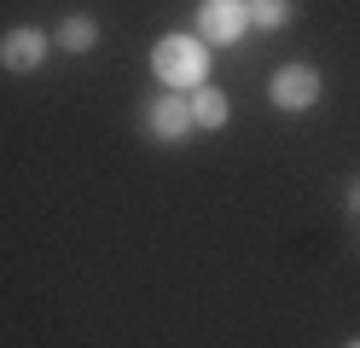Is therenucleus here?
<instances>
[{
    "instance_id": "obj_1",
    "label": "nucleus",
    "mask_w": 360,
    "mask_h": 348,
    "mask_svg": "<svg viewBox=\"0 0 360 348\" xmlns=\"http://www.w3.org/2000/svg\"><path fill=\"white\" fill-rule=\"evenodd\" d=\"M151 64H157V76H163L169 87H198V82H204V46H198V41H186V35L157 41Z\"/></svg>"
},
{
    "instance_id": "obj_2",
    "label": "nucleus",
    "mask_w": 360,
    "mask_h": 348,
    "mask_svg": "<svg viewBox=\"0 0 360 348\" xmlns=\"http://www.w3.org/2000/svg\"><path fill=\"white\" fill-rule=\"evenodd\" d=\"M274 105H279V110H308V105H320V70L285 64L279 76H274Z\"/></svg>"
},
{
    "instance_id": "obj_3",
    "label": "nucleus",
    "mask_w": 360,
    "mask_h": 348,
    "mask_svg": "<svg viewBox=\"0 0 360 348\" xmlns=\"http://www.w3.org/2000/svg\"><path fill=\"white\" fill-rule=\"evenodd\" d=\"M244 23H250V12H244V0H204L198 6V30H204L210 41H238L244 35Z\"/></svg>"
},
{
    "instance_id": "obj_4",
    "label": "nucleus",
    "mask_w": 360,
    "mask_h": 348,
    "mask_svg": "<svg viewBox=\"0 0 360 348\" xmlns=\"http://www.w3.org/2000/svg\"><path fill=\"white\" fill-rule=\"evenodd\" d=\"M41 58H47V35L41 30H6V41H0V64L6 70H18V76H24V70H35Z\"/></svg>"
},
{
    "instance_id": "obj_5",
    "label": "nucleus",
    "mask_w": 360,
    "mask_h": 348,
    "mask_svg": "<svg viewBox=\"0 0 360 348\" xmlns=\"http://www.w3.org/2000/svg\"><path fill=\"white\" fill-rule=\"evenodd\" d=\"M151 134L169 139V146H174V139H186L192 134V105L180 99V93H163V99L151 105Z\"/></svg>"
},
{
    "instance_id": "obj_6",
    "label": "nucleus",
    "mask_w": 360,
    "mask_h": 348,
    "mask_svg": "<svg viewBox=\"0 0 360 348\" xmlns=\"http://www.w3.org/2000/svg\"><path fill=\"white\" fill-rule=\"evenodd\" d=\"M186 105H192V128H227V116H233L227 93H215V87H198Z\"/></svg>"
},
{
    "instance_id": "obj_7",
    "label": "nucleus",
    "mask_w": 360,
    "mask_h": 348,
    "mask_svg": "<svg viewBox=\"0 0 360 348\" xmlns=\"http://www.w3.org/2000/svg\"><path fill=\"white\" fill-rule=\"evenodd\" d=\"M94 41H99V23L94 18H64L58 23V46H64V53H94Z\"/></svg>"
},
{
    "instance_id": "obj_8",
    "label": "nucleus",
    "mask_w": 360,
    "mask_h": 348,
    "mask_svg": "<svg viewBox=\"0 0 360 348\" xmlns=\"http://www.w3.org/2000/svg\"><path fill=\"white\" fill-rule=\"evenodd\" d=\"M244 12H250V23H262V30H279V23H290V0H244Z\"/></svg>"
},
{
    "instance_id": "obj_9",
    "label": "nucleus",
    "mask_w": 360,
    "mask_h": 348,
    "mask_svg": "<svg viewBox=\"0 0 360 348\" xmlns=\"http://www.w3.org/2000/svg\"><path fill=\"white\" fill-rule=\"evenodd\" d=\"M349 209H354V215H360V186H354V192H349Z\"/></svg>"
},
{
    "instance_id": "obj_10",
    "label": "nucleus",
    "mask_w": 360,
    "mask_h": 348,
    "mask_svg": "<svg viewBox=\"0 0 360 348\" xmlns=\"http://www.w3.org/2000/svg\"><path fill=\"white\" fill-rule=\"evenodd\" d=\"M349 348H360V342H349Z\"/></svg>"
}]
</instances>
